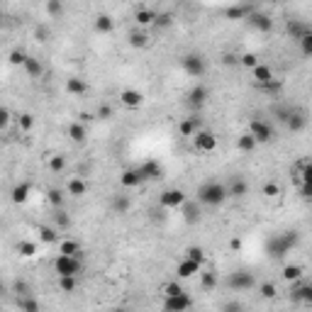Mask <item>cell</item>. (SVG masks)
<instances>
[{
	"label": "cell",
	"mask_w": 312,
	"mask_h": 312,
	"mask_svg": "<svg viewBox=\"0 0 312 312\" xmlns=\"http://www.w3.org/2000/svg\"><path fill=\"white\" fill-rule=\"evenodd\" d=\"M227 200V188L217 183V181H205L203 186L198 188V203L210 205V207H217Z\"/></svg>",
	"instance_id": "1"
},
{
	"label": "cell",
	"mask_w": 312,
	"mask_h": 312,
	"mask_svg": "<svg viewBox=\"0 0 312 312\" xmlns=\"http://www.w3.org/2000/svg\"><path fill=\"white\" fill-rule=\"evenodd\" d=\"M295 244H298V232H283V234H276L269 242L266 251H269L271 258H283Z\"/></svg>",
	"instance_id": "2"
},
{
	"label": "cell",
	"mask_w": 312,
	"mask_h": 312,
	"mask_svg": "<svg viewBox=\"0 0 312 312\" xmlns=\"http://www.w3.org/2000/svg\"><path fill=\"white\" fill-rule=\"evenodd\" d=\"M54 271L56 276H78L81 273V261H78V256L59 254L54 261Z\"/></svg>",
	"instance_id": "3"
},
{
	"label": "cell",
	"mask_w": 312,
	"mask_h": 312,
	"mask_svg": "<svg viewBox=\"0 0 312 312\" xmlns=\"http://www.w3.org/2000/svg\"><path fill=\"white\" fill-rule=\"evenodd\" d=\"M181 66H183V71L188 73L190 78H200L207 71V64H205V59L200 54H186L181 59Z\"/></svg>",
	"instance_id": "4"
},
{
	"label": "cell",
	"mask_w": 312,
	"mask_h": 312,
	"mask_svg": "<svg viewBox=\"0 0 312 312\" xmlns=\"http://www.w3.org/2000/svg\"><path fill=\"white\" fill-rule=\"evenodd\" d=\"M193 147L200 151V154H212V151L217 149V137L212 135V132H207V129H198L193 135Z\"/></svg>",
	"instance_id": "5"
},
{
	"label": "cell",
	"mask_w": 312,
	"mask_h": 312,
	"mask_svg": "<svg viewBox=\"0 0 312 312\" xmlns=\"http://www.w3.org/2000/svg\"><path fill=\"white\" fill-rule=\"evenodd\" d=\"M249 135L256 139V144H269L273 139V127L266 120H258L256 117V120L249 122Z\"/></svg>",
	"instance_id": "6"
},
{
	"label": "cell",
	"mask_w": 312,
	"mask_h": 312,
	"mask_svg": "<svg viewBox=\"0 0 312 312\" xmlns=\"http://www.w3.org/2000/svg\"><path fill=\"white\" fill-rule=\"evenodd\" d=\"M159 203H161L163 210H178L181 205L186 203V193L178 188H168L159 195Z\"/></svg>",
	"instance_id": "7"
},
{
	"label": "cell",
	"mask_w": 312,
	"mask_h": 312,
	"mask_svg": "<svg viewBox=\"0 0 312 312\" xmlns=\"http://www.w3.org/2000/svg\"><path fill=\"white\" fill-rule=\"evenodd\" d=\"M190 307H193V300L186 293L168 295V298L163 300V310H168V312H183V310H190Z\"/></svg>",
	"instance_id": "8"
},
{
	"label": "cell",
	"mask_w": 312,
	"mask_h": 312,
	"mask_svg": "<svg viewBox=\"0 0 312 312\" xmlns=\"http://www.w3.org/2000/svg\"><path fill=\"white\" fill-rule=\"evenodd\" d=\"M254 285H256V278L246 271H237L230 276V288H234V290H251Z\"/></svg>",
	"instance_id": "9"
},
{
	"label": "cell",
	"mask_w": 312,
	"mask_h": 312,
	"mask_svg": "<svg viewBox=\"0 0 312 312\" xmlns=\"http://www.w3.org/2000/svg\"><path fill=\"white\" fill-rule=\"evenodd\" d=\"M120 103H122L124 108H129V110H137V108H142V103H144V95L139 93L137 88H124V91H120Z\"/></svg>",
	"instance_id": "10"
},
{
	"label": "cell",
	"mask_w": 312,
	"mask_h": 312,
	"mask_svg": "<svg viewBox=\"0 0 312 312\" xmlns=\"http://www.w3.org/2000/svg\"><path fill=\"white\" fill-rule=\"evenodd\" d=\"M139 168V173H142V178L144 181H159V178L163 176V168H161V163L159 161H144L142 166H137Z\"/></svg>",
	"instance_id": "11"
},
{
	"label": "cell",
	"mask_w": 312,
	"mask_h": 312,
	"mask_svg": "<svg viewBox=\"0 0 312 312\" xmlns=\"http://www.w3.org/2000/svg\"><path fill=\"white\" fill-rule=\"evenodd\" d=\"M246 20H249V25L254 29H258V32H271L273 29V20L266 13H249Z\"/></svg>",
	"instance_id": "12"
},
{
	"label": "cell",
	"mask_w": 312,
	"mask_h": 312,
	"mask_svg": "<svg viewBox=\"0 0 312 312\" xmlns=\"http://www.w3.org/2000/svg\"><path fill=\"white\" fill-rule=\"evenodd\" d=\"M251 76H254V83H258L261 88L273 81V71L269 66H263V64H256V66L251 68Z\"/></svg>",
	"instance_id": "13"
},
{
	"label": "cell",
	"mask_w": 312,
	"mask_h": 312,
	"mask_svg": "<svg viewBox=\"0 0 312 312\" xmlns=\"http://www.w3.org/2000/svg\"><path fill=\"white\" fill-rule=\"evenodd\" d=\"M290 298L295 302H305V305H312V285L310 283H302V285H295L290 290Z\"/></svg>",
	"instance_id": "14"
},
{
	"label": "cell",
	"mask_w": 312,
	"mask_h": 312,
	"mask_svg": "<svg viewBox=\"0 0 312 312\" xmlns=\"http://www.w3.org/2000/svg\"><path fill=\"white\" fill-rule=\"evenodd\" d=\"M178 210H183V219H186L188 225H195V222H200V217H203L200 207H198L195 203H188V200H186V203L181 205Z\"/></svg>",
	"instance_id": "15"
},
{
	"label": "cell",
	"mask_w": 312,
	"mask_h": 312,
	"mask_svg": "<svg viewBox=\"0 0 312 312\" xmlns=\"http://www.w3.org/2000/svg\"><path fill=\"white\" fill-rule=\"evenodd\" d=\"M176 273H178V278H190V276L200 273V263H195V261H190V258H183V261H178Z\"/></svg>",
	"instance_id": "16"
},
{
	"label": "cell",
	"mask_w": 312,
	"mask_h": 312,
	"mask_svg": "<svg viewBox=\"0 0 312 312\" xmlns=\"http://www.w3.org/2000/svg\"><path fill=\"white\" fill-rule=\"evenodd\" d=\"M120 183H122L124 188H137V186L144 183V178L139 173V168H127L122 176H120Z\"/></svg>",
	"instance_id": "17"
},
{
	"label": "cell",
	"mask_w": 312,
	"mask_h": 312,
	"mask_svg": "<svg viewBox=\"0 0 312 312\" xmlns=\"http://www.w3.org/2000/svg\"><path fill=\"white\" fill-rule=\"evenodd\" d=\"M285 124H288V129H290V132H302V129L307 127V117H305L302 112H295V110H290V115H288Z\"/></svg>",
	"instance_id": "18"
},
{
	"label": "cell",
	"mask_w": 312,
	"mask_h": 312,
	"mask_svg": "<svg viewBox=\"0 0 312 312\" xmlns=\"http://www.w3.org/2000/svg\"><path fill=\"white\" fill-rule=\"evenodd\" d=\"M66 193L68 195H73V198H83V195L88 193V183H85L81 176L71 178V181L66 183Z\"/></svg>",
	"instance_id": "19"
},
{
	"label": "cell",
	"mask_w": 312,
	"mask_h": 312,
	"mask_svg": "<svg viewBox=\"0 0 312 312\" xmlns=\"http://www.w3.org/2000/svg\"><path fill=\"white\" fill-rule=\"evenodd\" d=\"M93 27L95 32H100V34H110L112 32V27H115V20L110 17V15H95V20H93Z\"/></svg>",
	"instance_id": "20"
},
{
	"label": "cell",
	"mask_w": 312,
	"mask_h": 312,
	"mask_svg": "<svg viewBox=\"0 0 312 312\" xmlns=\"http://www.w3.org/2000/svg\"><path fill=\"white\" fill-rule=\"evenodd\" d=\"M29 193H32V186H29V183H20V186H15L13 188L10 198H13L15 205H25L29 200Z\"/></svg>",
	"instance_id": "21"
},
{
	"label": "cell",
	"mask_w": 312,
	"mask_h": 312,
	"mask_svg": "<svg viewBox=\"0 0 312 312\" xmlns=\"http://www.w3.org/2000/svg\"><path fill=\"white\" fill-rule=\"evenodd\" d=\"M66 93L68 95H76V98H81V95L88 93V83L83 81V78H68L66 81Z\"/></svg>",
	"instance_id": "22"
},
{
	"label": "cell",
	"mask_w": 312,
	"mask_h": 312,
	"mask_svg": "<svg viewBox=\"0 0 312 312\" xmlns=\"http://www.w3.org/2000/svg\"><path fill=\"white\" fill-rule=\"evenodd\" d=\"M85 137H88V132H85V124L83 122H71L68 124V139L71 142H76V144H83L85 142Z\"/></svg>",
	"instance_id": "23"
},
{
	"label": "cell",
	"mask_w": 312,
	"mask_h": 312,
	"mask_svg": "<svg viewBox=\"0 0 312 312\" xmlns=\"http://www.w3.org/2000/svg\"><path fill=\"white\" fill-rule=\"evenodd\" d=\"M22 68L27 71L29 78H41L44 76V66H41L39 59H34V56H27V61L22 64Z\"/></svg>",
	"instance_id": "24"
},
{
	"label": "cell",
	"mask_w": 312,
	"mask_h": 312,
	"mask_svg": "<svg viewBox=\"0 0 312 312\" xmlns=\"http://www.w3.org/2000/svg\"><path fill=\"white\" fill-rule=\"evenodd\" d=\"M154 17H156V13L149 10V8H139V10H135V22L139 25V27H151V25H154Z\"/></svg>",
	"instance_id": "25"
},
{
	"label": "cell",
	"mask_w": 312,
	"mask_h": 312,
	"mask_svg": "<svg viewBox=\"0 0 312 312\" xmlns=\"http://www.w3.org/2000/svg\"><path fill=\"white\" fill-rule=\"evenodd\" d=\"M37 234H39V239L44 242V244H54V242H59V230H56V227H49V225H39Z\"/></svg>",
	"instance_id": "26"
},
{
	"label": "cell",
	"mask_w": 312,
	"mask_h": 312,
	"mask_svg": "<svg viewBox=\"0 0 312 312\" xmlns=\"http://www.w3.org/2000/svg\"><path fill=\"white\" fill-rule=\"evenodd\" d=\"M59 254L78 256V254H81V244H78L76 239H61V242H59Z\"/></svg>",
	"instance_id": "27"
},
{
	"label": "cell",
	"mask_w": 312,
	"mask_h": 312,
	"mask_svg": "<svg viewBox=\"0 0 312 312\" xmlns=\"http://www.w3.org/2000/svg\"><path fill=\"white\" fill-rule=\"evenodd\" d=\"M188 100H190V105H195V108L205 105V100H207V88H203V85H195V88L188 93Z\"/></svg>",
	"instance_id": "28"
},
{
	"label": "cell",
	"mask_w": 312,
	"mask_h": 312,
	"mask_svg": "<svg viewBox=\"0 0 312 312\" xmlns=\"http://www.w3.org/2000/svg\"><path fill=\"white\" fill-rule=\"evenodd\" d=\"M283 278L288 283H298L300 278H302V266L300 263H288L283 269Z\"/></svg>",
	"instance_id": "29"
},
{
	"label": "cell",
	"mask_w": 312,
	"mask_h": 312,
	"mask_svg": "<svg viewBox=\"0 0 312 312\" xmlns=\"http://www.w3.org/2000/svg\"><path fill=\"white\" fill-rule=\"evenodd\" d=\"M246 190H249V186H246L244 178H234L230 183V188H227V195H234V198H244Z\"/></svg>",
	"instance_id": "30"
},
{
	"label": "cell",
	"mask_w": 312,
	"mask_h": 312,
	"mask_svg": "<svg viewBox=\"0 0 312 312\" xmlns=\"http://www.w3.org/2000/svg\"><path fill=\"white\" fill-rule=\"evenodd\" d=\"M78 288V276H59V290L61 293H73Z\"/></svg>",
	"instance_id": "31"
},
{
	"label": "cell",
	"mask_w": 312,
	"mask_h": 312,
	"mask_svg": "<svg viewBox=\"0 0 312 312\" xmlns=\"http://www.w3.org/2000/svg\"><path fill=\"white\" fill-rule=\"evenodd\" d=\"M195 132H198V120L195 117H188V120H183L178 124V135L181 137H193Z\"/></svg>",
	"instance_id": "32"
},
{
	"label": "cell",
	"mask_w": 312,
	"mask_h": 312,
	"mask_svg": "<svg viewBox=\"0 0 312 312\" xmlns=\"http://www.w3.org/2000/svg\"><path fill=\"white\" fill-rule=\"evenodd\" d=\"M17 254L22 258H32L37 254V244L29 242V239H22V242H17Z\"/></svg>",
	"instance_id": "33"
},
{
	"label": "cell",
	"mask_w": 312,
	"mask_h": 312,
	"mask_svg": "<svg viewBox=\"0 0 312 312\" xmlns=\"http://www.w3.org/2000/svg\"><path fill=\"white\" fill-rule=\"evenodd\" d=\"M307 32H312V29L307 27L305 22H288V34H290L295 41H298L302 34H307Z\"/></svg>",
	"instance_id": "34"
},
{
	"label": "cell",
	"mask_w": 312,
	"mask_h": 312,
	"mask_svg": "<svg viewBox=\"0 0 312 312\" xmlns=\"http://www.w3.org/2000/svg\"><path fill=\"white\" fill-rule=\"evenodd\" d=\"M237 147H239V151L249 154V151H254V149H256L258 144H256V139H254V137H251L249 132H246V135H242L239 139H237Z\"/></svg>",
	"instance_id": "35"
},
{
	"label": "cell",
	"mask_w": 312,
	"mask_h": 312,
	"mask_svg": "<svg viewBox=\"0 0 312 312\" xmlns=\"http://www.w3.org/2000/svg\"><path fill=\"white\" fill-rule=\"evenodd\" d=\"M112 207H115V212H117V215H127V212H129V207H132V200H129L127 195H117V198L112 200Z\"/></svg>",
	"instance_id": "36"
},
{
	"label": "cell",
	"mask_w": 312,
	"mask_h": 312,
	"mask_svg": "<svg viewBox=\"0 0 312 312\" xmlns=\"http://www.w3.org/2000/svg\"><path fill=\"white\" fill-rule=\"evenodd\" d=\"M200 285H203V290H215V285H217V273L203 271L200 273Z\"/></svg>",
	"instance_id": "37"
},
{
	"label": "cell",
	"mask_w": 312,
	"mask_h": 312,
	"mask_svg": "<svg viewBox=\"0 0 312 312\" xmlns=\"http://www.w3.org/2000/svg\"><path fill=\"white\" fill-rule=\"evenodd\" d=\"M129 44H132L135 49H144V47H149V34H144V32H132V34H129Z\"/></svg>",
	"instance_id": "38"
},
{
	"label": "cell",
	"mask_w": 312,
	"mask_h": 312,
	"mask_svg": "<svg viewBox=\"0 0 312 312\" xmlns=\"http://www.w3.org/2000/svg\"><path fill=\"white\" fill-rule=\"evenodd\" d=\"M47 203L52 205V207H61L64 205V193L59 188H49L47 190Z\"/></svg>",
	"instance_id": "39"
},
{
	"label": "cell",
	"mask_w": 312,
	"mask_h": 312,
	"mask_svg": "<svg viewBox=\"0 0 312 312\" xmlns=\"http://www.w3.org/2000/svg\"><path fill=\"white\" fill-rule=\"evenodd\" d=\"M246 15H249V10L242 8V5H232V8L225 10V17H227V20H244Z\"/></svg>",
	"instance_id": "40"
},
{
	"label": "cell",
	"mask_w": 312,
	"mask_h": 312,
	"mask_svg": "<svg viewBox=\"0 0 312 312\" xmlns=\"http://www.w3.org/2000/svg\"><path fill=\"white\" fill-rule=\"evenodd\" d=\"M27 52H22V49H13L10 54H8V61H10V66H22L25 61H27Z\"/></svg>",
	"instance_id": "41"
},
{
	"label": "cell",
	"mask_w": 312,
	"mask_h": 312,
	"mask_svg": "<svg viewBox=\"0 0 312 312\" xmlns=\"http://www.w3.org/2000/svg\"><path fill=\"white\" fill-rule=\"evenodd\" d=\"M17 127H20L22 132H29V129L34 127V115H29V112H22V115H17Z\"/></svg>",
	"instance_id": "42"
},
{
	"label": "cell",
	"mask_w": 312,
	"mask_h": 312,
	"mask_svg": "<svg viewBox=\"0 0 312 312\" xmlns=\"http://www.w3.org/2000/svg\"><path fill=\"white\" fill-rule=\"evenodd\" d=\"M154 25L161 29H168L171 25H173V15L171 13H156V17H154Z\"/></svg>",
	"instance_id": "43"
},
{
	"label": "cell",
	"mask_w": 312,
	"mask_h": 312,
	"mask_svg": "<svg viewBox=\"0 0 312 312\" xmlns=\"http://www.w3.org/2000/svg\"><path fill=\"white\" fill-rule=\"evenodd\" d=\"M186 258H190V261H195V263L203 266L205 263V251L200 249V246H190L188 251H186Z\"/></svg>",
	"instance_id": "44"
},
{
	"label": "cell",
	"mask_w": 312,
	"mask_h": 312,
	"mask_svg": "<svg viewBox=\"0 0 312 312\" xmlns=\"http://www.w3.org/2000/svg\"><path fill=\"white\" fill-rule=\"evenodd\" d=\"M47 13L52 17H61L64 15V3L61 0H47Z\"/></svg>",
	"instance_id": "45"
},
{
	"label": "cell",
	"mask_w": 312,
	"mask_h": 312,
	"mask_svg": "<svg viewBox=\"0 0 312 312\" xmlns=\"http://www.w3.org/2000/svg\"><path fill=\"white\" fill-rule=\"evenodd\" d=\"M66 168V159L64 156H49V171L52 173H61Z\"/></svg>",
	"instance_id": "46"
},
{
	"label": "cell",
	"mask_w": 312,
	"mask_h": 312,
	"mask_svg": "<svg viewBox=\"0 0 312 312\" xmlns=\"http://www.w3.org/2000/svg\"><path fill=\"white\" fill-rule=\"evenodd\" d=\"M54 222H56V227L59 230H66L68 225H71V219H68V215L61 210V207H56V215H54Z\"/></svg>",
	"instance_id": "47"
},
{
	"label": "cell",
	"mask_w": 312,
	"mask_h": 312,
	"mask_svg": "<svg viewBox=\"0 0 312 312\" xmlns=\"http://www.w3.org/2000/svg\"><path fill=\"white\" fill-rule=\"evenodd\" d=\"M17 307L25 312H37L39 310V302H37V300H29V298H22V300H17Z\"/></svg>",
	"instance_id": "48"
},
{
	"label": "cell",
	"mask_w": 312,
	"mask_h": 312,
	"mask_svg": "<svg viewBox=\"0 0 312 312\" xmlns=\"http://www.w3.org/2000/svg\"><path fill=\"white\" fill-rule=\"evenodd\" d=\"M258 293H261V298L273 300L278 290H276V285H273V283H261V285H258Z\"/></svg>",
	"instance_id": "49"
},
{
	"label": "cell",
	"mask_w": 312,
	"mask_h": 312,
	"mask_svg": "<svg viewBox=\"0 0 312 312\" xmlns=\"http://www.w3.org/2000/svg\"><path fill=\"white\" fill-rule=\"evenodd\" d=\"M261 193H263L266 198H276V195H281V186H278V183H273V181H269V183H263Z\"/></svg>",
	"instance_id": "50"
},
{
	"label": "cell",
	"mask_w": 312,
	"mask_h": 312,
	"mask_svg": "<svg viewBox=\"0 0 312 312\" xmlns=\"http://www.w3.org/2000/svg\"><path fill=\"white\" fill-rule=\"evenodd\" d=\"M298 41H300V47H302V54H305V56H312V32L302 34Z\"/></svg>",
	"instance_id": "51"
},
{
	"label": "cell",
	"mask_w": 312,
	"mask_h": 312,
	"mask_svg": "<svg viewBox=\"0 0 312 312\" xmlns=\"http://www.w3.org/2000/svg\"><path fill=\"white\" fill-rule=\"evenodd\" d=\"M239 64L244 68H254L258 64V56L256 54H251V52H246L244 56H239Z\"/></svg>",
	"instance_id": "52"
},
{
	"label": "cell",
	"mask_w": 312,
	"mask_h": 312,
	"mask_svg": "<svg viewBox=\"0 0 312 312\" xmlns=\"http://www.w3.org/2000/svg\"><path fill=\"white\" fill-rule=\"evenodd\" d=\"M178 293H183V288H181V283H176V281H171V283L163 285V298H168V295H178Z\"/></svg>",
	"instance_id": "53"
},
{
	"label": "cell",
	"mask_w": 312,
	"mask_h": 312,
	"mask_svg": "<svg viewBox=\"0 0 312 312\" xmlns=\"http://www.w3.org/2000/svg\"><path fill=\"white\" fill-rule=\"evenodd\" d=\"M10 120H13V115H10V110H8V108H3V105H0V132H3V129H8V124H10Z\"/></svg>",
	"instance_id": "54"
},
{
	"label": "cell",
	"mask_w": 312,
	"mask_h": 312,
	"mask_svg": "<svg viewBox=\"0 0 312 312\" xmlns=\"http://www.w3.org/2000/svg\"><path fill=\"white\" fill-rule=\"evenodd\" d=\"M112 117V108L110 105H100L95 110V120H110Z\"/></svg>",
	"instance_id": "55"
},
{
	"label": "cell",
	"mask_w": 312,
	"mask_h": 312,
	"mask_svg": "<svg viewBox=\"0 0 312 312\" xmlns=\"http://www.w3.org/2000/svg\"><path fill=\"white\" fill-rule=\"evenodd\" d=\"M37 39H39V41H47V39H49V29L44 27V25H39V27H37Z\"/></svg>",
	"instance_id": "56"
},
{
	"label": "cell",
	"mask_w": 312,
	"mask_h": 312,
	"mask_svg": "<svg viewBox=\"0 0 312 312\" xmlns=\"http://www.w3.org/2000/svg\"><path fill=\"white\" fill-rule=\"evenodd\" d=\"M91 120H95V115H91V112H85V110H83V112H78V122H91Z\"/></svg>",
	"instance_id": "57"
},
{
	"label": "cell",
	"mask_w": 312,
	"mask_h": 312,
	"mask_svg": "<svg viewBox=\"0 0 312 312\" xmlns=\"http://www.w3.org/2000/svg\"><path fill=\"white\" fill-rule=\"evenodd\" d=\"M230 249H232V251H239V249H242V239H239V237L230 239Z\"/></svg>",
	"instance_id": "58"
},
{
	"label": "cell",
	"mask_w": 312,
	"mask_h": 312,
	"mask_svg": "<svg viewBox=\"0 0 312 312\" xmlns=\"http://www.w3.org/2000/svg\"><path fill=\"white\" fill-rule=\"evenodd\" d=\"M276 115H278V120H281V122H285V120H288V115H290V110L281 108V110H276Z\"/></svg>",
	"instance_id": "59"
},
{
	"label": "cell",
	"mask_w": 312,
	"mask_h": 312,
	"mask_svg": "<svg viewBox=\"0 0 312 312\" xmlns=\"http://www.w3.org/2000/svg\"><path fill=\"white\" fill-rule=\"evenodd\" d=\"M15 290H17V293H27V285H25V283H20V281H17V283H15Z\"/></svg>",
	"instance_id": "60"
},
{
	"label": "cell",
	"mask_w": 312,
	"mask_h": 312,
	"mask_svg": "<svg viewBox=\"0 0 312 312\" xmlns=\"http://www.w3.org/2000/svg\"><path fill=\"white\" fill-rule=\"evenodd\" d=\"M237 61H239L237 56H232V54H227V56H225V64H237Z\"/></svg>",
	"instance_id": "61"
},
{
	"label": "cell",
	"mask_w": 312,
	"mask_h": 312,
	"mask_svg": "<svg viewBox=\"0 0 312 312\" xmlns=\"http://www.w3.org/2000/svg\"><path fill=\"white\" fill-rule=\"evenodd\" d=\"M0 295H3V283H0Z\"/></svg>",
	"instance_id": "62"
},
{
	"label": "cell",
	"mask_w": 312,
	"mask_h": 312,
	"mask_svg": "<svg viewBox=\"0 0 312 312\" xmlns=\"http://www.w3.org/2000/svg\"><path fill=\"white\" fill-rule=\"evenodd\" d=\"M273 3H283V0H273Z\"/></svg>",
	"instance_id": "63"
}]
</instances>
